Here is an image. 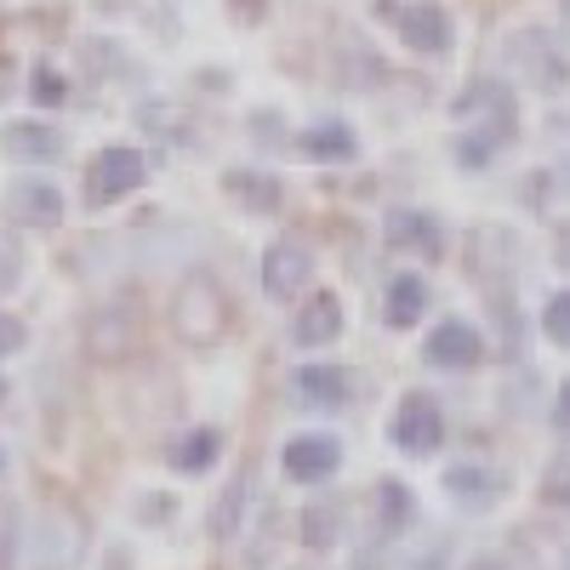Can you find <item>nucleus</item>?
I'll list each match as a JSON object with an SVG mask.
<instances>
[{
  "label": "nucleus",
  "instance_id": "29",
  "mask_svg": "<svg viewBox=\"0 0 570 570\" xmlns=\"http://www.w3.org/2000/svg\"><path fill=\"white\" fill-rule=\"evenodd\" d=\"M553 434L570 440V383H559V394H553Z\"/></svg>",
  "mask_w": 570,
  "mask_h": 570
},
{
  "label": "nucleus",
  "instance_id": "32",
  "mask_svg": "<svg viewBox=\"0 0 570 570\" xmlns=\"http://www.w3.org/2000/svg\"><path fill=\"white\" fill-rule=\"evenodd\" d=\"M564 188H570V160H564Z\"/></svg>",
  "mask_w": 570,
  "mask_h": 570
},
{
  "label": "nucleus",
  "instance_id": "2",
  "mask_svg": "<svg viewBox=\"0 0 570 570\" xmlns=\"http://www.w3.org/2000/svg\"><path fill=\"white\" fill-rule=\"evenodd\" d=\"M149 183V155L137 149V142H109L86 160V206H120L131 200L137 188Z\"/></svg>",
  "mask_w": 570,
  "mask_h": 570
},
{
  "label": "nucleus",
  "instance_id": "9",
  "mask_svg": "<svg viewBox=\"0 0 570 570\" xmlns=\"http://www.w3.org/2000/svg\"><path fill=\"white\" fill-rule=\"evenodd\" d=\"M279 468L292 485H325L343 468V440L337 434H292L279 445Z\"/></svg>",
  "mask_w": 570,
  "mask_h": 570
},
{
  "label": "nucleus",
  "instance_id": "31",
  "mask_svg": "<svg viewBox=\"0 0 570 570\" xmlns=\"http://www.w3.org/2000/svg\"><path fill=\"white\" fill-rule=\"evenodd\" d=\"M559 23H564V35H570V0H559Z\"/></svg>",
  "mask_w": 570,
  "mask_h": 570
},
{
  "label": "nucleus",
  "instance_id": "30",
  "mask_svg": "<svg viewBox=\"0 0 570 570\" xmlns=\"http://www.w3.org/2000/svg\"><path fill=\"white\" fill-rule=\"evenodd\" d=\"M462 570H508V564H502V559H497V553H480V559H468V564H462Z\"/></svg>",
  "mask_w": 570,
  "mask_h": 570
},
{
  "label": "nucleus",
  "instance_id": "14",
  "mask_svg": "<svg viewBox=\"0 0 570 570\" xmlns=\"http://www.w3.org/2000/svg\"><path fill=\"white\" fill-rule=\"evenodd\" d=\"M297 400H303L308 411H343V405L354 400L348 365H337V360H308V365H297Z\"/></svg>",
  "mask_w": 570,
  "mask_h": 570
},
{
  "label": "nucleus",
  "instance_id": "10",
  "mask_svg": "<svg viewBox=\"0 0 570 570\" xmlns=\"http://www.w3.org/2000/svg\"><path fill=\"white\" fill-rule=\"evenodd\" d=\"M422 360L434 365V371H473V365L485 360L480 325H468V320H440L434 331H428V343H422Z\"/></svg>",
  "mask_w": 570,
  "mask_h": 570
},
{
  "label": "nucleus",
  "instance_id": "19",
  "mask_svg": "<svg viewBox=\"0 0 570 570\" xmlns=\"http://www.w3.org/2000/svg\"><path fill=\"white\" fill-rule=\"evenodd\" d=\"M513 126L519 120H480V126H468L462 137H456V166H468V171H480V166H491L508 142H513Z\"/></svg>",
  "mask_w": 570,
  "mask_h": 570
},
{
  "label": "nucleus",
  "instance_id": "25",
  "mask_svg": "<svg viewBox=\"0 0 570 570\" xmlns=\"http://www.w3.org/2000/svg\"><path fill=\"white\" fill-rule=\"evenodd\" d=\"M542 337L570 354V292H553V297L542 303Z\"/></svg>",
  "mask_w": 570,
  "mask_h": 570
},
{
  "label": "nucleus",
  "instance_id": "33",
  "mask_svg": "<svg viewBox=\"0 0 570 570\" xmlns=\"http://www.w3.org/2000/svg\"><path fill=\"white\" fill-rule=\"evenodd\" d=\"M0 473H7V451H0Z\"/></svg>",
  "mask_w": 570,
  "mask_h": 570
},
{
  "label": "nucleus",
  "instance_id": "27",
  "mask_svg": "<svg viewBox=\"0 0 570 570\" xmlns=\"http://www.w3.org/2000/svg\"><path fill=\"white\" fill-rule=\"evenodd\" d=\"M23 348H29V325H23L18 314L0 308V360H12V354H23Z\"/></svg>",
  "mask_w": 570,
  "mask_h": 570
},
{
  "label": "nucleus",
  "instance_id": "6",
  "mask_svg": "<svg viewBox=\"0 0 570 570\" xmlns=\"http://www.w3.org/2000/svg\"><path fill=\"white\" fill-rule=\"evenodd\" d=\"M400 46H411L416 58H445L456 46V18L445 12V0H405L394 12Z\"/></svg>",
  "mask_w": 570,
  "mask_h": 570
},
{
  "label": "nucleus",
  "instance_id": "11",
  "mask_svg": "<svg viewBox=\"0 0 570 570\" xmlns=\"http://www.w3.org/2000/svg\"><path fill=\"white\" fill-rule=\"evenodd\" d=\"M7 217L35 228V234H52L63 223V188L46 183V177H18L7 188Z\"/></svg>",
  "mask_w": 570,
  "mask_h": 570
},
{
  "label": "nucleus",
  "instance_id": "18",
  "mask_svg": "<svg viewBox=\"0 0 570 570\" xmlns=\"http://www.w3.org/2000/svg\"><path fill=\"white\" fill-rule=\"evenodd\" d=\"M0 149H7L12 160H23V166H52V160H63L69 142L58 137V126H46V120H18V126L0 131Z\"/></svg>",
  "mask_w": 570,
  "mask_h": 570
},
{
  "label": "nucleus",
  "instance_id": "28",
  "mask_svg": "<svg viewBox=\"0 0 570 570\" xmlns=\"http://www.w3.org/2000/svg\"><path fill=\"white\" fill-rule=\"evenodd\" d=\"M137 502H142V508H137V519H160V525L177 513V497H166V491H160V497L149 491V497H137Z\"/></svg>",
  "mask_w": 570,
  "mask_h": 570
},
{
  "label": "nucleus",
  "instance_id": "15",
  "mask_svg": "<svg viewBox=\"0 0 570 570\" xmlns=\"http://www.w3.org/2000/svg\"><path fill=\"white\" fill-rule=\"evenodd\" d=\"M292 149L303 160H320V166H343L360 155V131L348 120H314V126L292 131Z\"/></svg>",
  "mask_w": 570,
  "mask_h": 570
},
{
  "label": "nucleus",
  "instance_id": "13",
  "mask_svg": "<svg viewBox=\"0 0 570 570\" xmlns=\"http://www.w3.org/2000/svg\"><path fill=\"white\" fill-rule=\"evenodd\" d=\"M508 491H513V480L497 462H451L445 468V497L462 508H497Z\"/></svg>",
  "mask_w": 570,
  "mask_h": 570
},
{
  "label": "nucleus",
  "instance_id": "22",
  "mask_svg": "<svg viewBox=\"0 0 570 570\" xmlns=\"http://www.w3.org/2000/svg\"><path fill=\"white\" fill-rule=\"evenodd\" d=\"M297 537H303V548L331 553V548H337V537H343V502H308L297 513Z\"/></svg>",
  "mask_w": 570,
  "mask_h": 570
},
{
  "label": "nucleus",
  "instance_id": "17",
  "mask_svg": "<svg viewBox=\"0 0 570 570\" xmlns=\"http://www.w3.org/2000/svg\"><path fill=\"white\" fill-rule=\"evenodd\" d=\"M223 195H228L234 206H246L252 217H274V212L285 206L279 177H274V171H252V166H228V171H223Z\"/></svg>",
  "mask_w": 570,
  "mask_h": 570
},
{
  "label": "nucleus",
  "instance_id": "26",
  "mask_svg": "<svg viewBox=\"0 0 570 570\" xmlns=\"http://www.w3.org/2000/svg\"><path fill=\"white\" fill-rule=\"evenodd\" d=\"M537 497H542L548 508H570V451H564V456H553V462L542 468Z\"/></svg>",
  "mask_w": 570,
  "mask_h": 570
},
{
  "label": "nucleus",
  "instance_id": "24",
  "mask_svg": "<svg viewBox=\"0 0 570 570\" xmlns=\"http://www.w3.org/2000/svg\"><path fill=\"white\" fill-rule=\"evenodd\" d=\"M29 98H35L40 109L69 104V80H63V69H58V63H35V69H29Z\"/></svg>",
  "mask_w": 570,
  "mask_h": 570
},
{
  "label": "nucleus",
  "instance_id": "7",
  "mask_svg": "<svg viewBox=\"0 0 570 570\" xmlns=\"http://www.w3.org/2000/svg\"><path fill=\"white\" fill-rule=\"evenodd\" d=\"M383 240L394 246V252H405V257H416V263H440L445 257V223L434 217V212H422V206H394L389 212V223H383Z\"/></svg>",
  "mask_w": 570,
  "mask_h": 570
},
{
  "label": "nucleus",
  "instance_id": "16",
  "mask_svg": "<svg viewBox=\"0 0 570 570\" xmlns=\"http://www.w3.org/2000/svg\"><path fill=\"white\" fill-rule=\"evenodd\" d=\"M223 445H228V434L217 422H195V428H183V434L166 445V462L177 473H212L223 462Z\"/></svg>",
  "mask_w": 570,
  "mask_h": 570
},
{
  "label": "nucleus",
  "instance_id": "12",
  "mask_svg": "<svg viewBox=\"0 0 570 570\" xmlns=\"http://www.w3.org/2000/svg\"><path fill=\"white\" fill-rule=\"evenodd\" d=\"M343 325H348V308H343L337 292H303L297 320H292V343L297 348H331L343 337Z\"/></svg>",
  "mask_w": 570,
  "mask_h": 570
},
{
  "label": "nucleus",
  "instance_id": "1",
  "mask_svg": "<svg viewBox=\"0 0 570 570\" xmlns=\"http://www.w3.org/2000/svg\"><path fill=\"white\" fill-rule=\"evenodd\" d=\"M166 325H171V337H183L188 348H212V343H223V337H228V325H234L228 292H223V285H217L206 268L183 274V279H177V292H171V303H166Z\"/></svg>",
  "mask_w": 570,
  "mask_h": 570
},
{
  "label": "nucleus",
  "instance_id": "4",
  "mask_svg": "<svg viewBox=\"0 0 570 570\" xmlns=\"http://www.w3.org/2000/svg\"><path fill=\"white\" fill-rule=\"evenodd\" d=\"M142 348V320H137V303L115 297V303H98L86 314V354L98 365H120Z\"/></svg>",
  "mask_w": 570,
  "mask_h": 570
},
{
  "label": "nucleus",
  "instance_id": "21",
  "mask_svg": "<svg viewBox=\"0 0 570 570\" xmlns=\"http://www.w3.org/2000/svg\"><path fill=\"white\" fill-rule=\"evenodd\" d=\"M371 497H376V531L383 537H400L416 525V491L405 480H376Z\"/></svg>",
  "mask_w": 570,
  "mask_h": 570
},
{
  "label": "nucleus",
  "instance_id": "5",
  "mask_svg": "<svg viewBox=\"0 0 570 570\" xmlns=\"http://www.w3.org/2000/svg\"><path fill=\"white\" fill-rule=\"evenodd\" d=\"M508 58H513V69L525 75L542 98H559V91H570V52L553 40V35H542V29H519L513 40H508Z\"/></svg>",
  "mask_w": 570,
  "mask_h": 570
},
{
  "label": "nucleus",
  "instance_id": "23",
  "mask_svg": "<svg viewBox=\"0 0 570 570\" xmlns=\"http://www.w3.org/2000/svg\"><path fill=\"white\" fill-rule=\"evenodd\" d=\"M23 279H29V252H23V240H18V234H7V228H0V297L23 292Z\"/></svg>",
  "mask_w": 570,
  "mask_h": 570
},
{
  "label": "nucleus",
  "instance_id": "20",
  "mask_svg": "<svg viewBox=\"0 0 570 570\" xmlns=\"http://www.w3.org/2000/svg\"><path fill=\"white\" fill-rule=\"evenodd\" d=\"M428 314V279L422 274H389V292H383V325L411 331Z\"/></svg>",
  "mask_w": 570,
  "mask_h": 570
},
{
  "label": "nucleus",
  "instance_id": "8",
  "mask_svg": "<svg viewBox=\"0 0 570 570\" xmlns=\"http://www.w3.org/2000/svg\"><path fill=\"white\" fill-rule=\"evenodd\" d=\"M257 274H263V297H274V303H297L308 285H314V252L297 246V240H274V246L263 252Z\"/></svg>",
  "mask_w": 570,
  "mask_h": 570
},
{
  "label": "nucleus",
  "instance_id": "3",
  "mask_svg": "<svg viewBox=\"0 0 570 570\" xmlns=\"http://www.w3.org/2000/svg\"><path fill=\"white\" fill-rule=\"evenodd\" d=\"M445 434H451V428H445V405L428 389H405L394 416H389V445L405 451V456H440Z\"/></svg>",
  "mask_w": 570,
  "mask_h": 570
}]
</instances>
